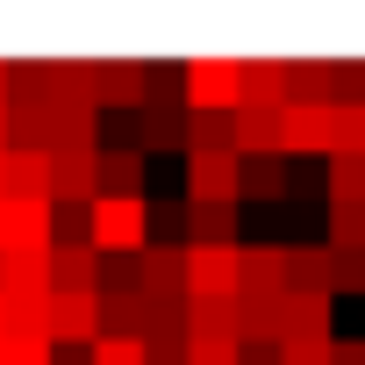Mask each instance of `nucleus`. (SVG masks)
Wrapping results in <instances>:
<instances>
[{
  "label": "nucleus",
  "mask_w": 365,
  "mask_h": 365,
  "mask_svg": "<svg viewBox=\"0 0 365 365\" xmlns=\"http://www.w3.org/2000/svg\"><path fill=\"white\" fill-rule=\"evenodd\" d=\"M86 244H93L101 265H108V258H136V251L150 244V201H108V194H93V208H86Z\"/></svg>",
  "instance_id": "obj_1"
},
{
  "label": "nucleus",
  "mask_w": 365,
  "mask_h": 365,
  "mask_svg": "<svg viewBox=\"0 0 365 365\" xmlns=\"http://www.w3.org/2000/svg\"><path fill=\"white\" fill-rule=\"evenodd\" d=\"M237 201H244V158L237 150L187 165V208H237Z\"/></svg>",
  "instance_id": "obj_2"
},
{
  "label": "nucleus",
  "mask_w": 365,
  "mask_h": 365,
  "mask_svg": "<svg viewBox=\"0 0 365 365\" xmlns=\"http://www.w3.org/2000/svg\"><path fill=\"white\" fill-rule=\"evenodd\" d=\"M187 115H237V58H187Z\"/></svg>",
  "instance_id": "obj_3"
},
{
  "label": "nucleus",
  "mask_w": 365,
  "mask_h": 365,
  "mask_svg": "<svg viewBox=\"0 0 365 365\" xmlns=\"http://www.w3.org/2000/svg\"><path fill=\"white\" fill-rule=\"evenodd\" d=\"M187 301H237V244H187Z\"/></svg>",
  "instance_id": "obj_4"
},
{
  "label": "nucleus",
  "mask_w": 365,
  "mask_h": 365,
  "mask_svg": "<svg viewBox=\"0 0 365 365\" xmlns=\"http://www.w3.org/2000/svg\"><path fill=\"white\" fill-rule=\"evenodd\" d=\"M51 222H58L51 201H15V194H0V251H51Z\"/></svg>",
  "instance_id": "obj_5"
},
{
  "label": "nucleus",
  "mask_w": 365,
  "mask_h": 365,
  "mask_svg": "<svg viewBox=\"0 0 365 365\" xmlns=\"http://www.w3.org/2000/svg\"><path fill=\"white\" fill-rule=\"evenodd\" d=\"M51 301V344L58 351H86L101 336V294H43Z\"/></svg>",
  "instance_id": "obj_6"
},
{
  "label": "nucleus",
  "mask_w": 365,
  "mask_h": 365,
  "mask_svg": "<svg viewBox=\"0 0 365 365\" xmlns=\"http://www.w3.org/2000/svg\"><path fill=\"white\" fill-rule=\"evenodd\" d=\"M51 294H101V258L86 237H51Z\"/></svg>",
  "instance_id": "obj_7"
},
{
  "label": "nucleus",
  "mask_w": 365,
  "mask_h": 365,
  "mask_svg": "<svg viewBox=\"0 0 365 365\" xmlns=\"http://www.w3.org/2000/svg\"><path fill=\"white\" fill-rule=\"evenodd\" d=\"M93 108L136 115V108H143V58H108V65H93Z\"/></svg>",
  "instance_id": "obj_8"
},
{
  "label": "nucleus",
  "mask_w": 365,
  "mask_h": 365,
  "mask_svg": "<svg viewBox=\"0 0 365 365\" xmlns=\"http://www.w3.org/2000/svg\"><path fill=\"white\" fill-rule=\"evenodd\" d=\"M93 158H101V150H93ZM93 158H65V150H51V187H43L51 208H93V194H101Z\"/></svg>",
  "instance_id": "obj_9"
},
{
  "label": "nucleus",
  "mask_w": 365,
  "mask_h": 365,
  "mask_svg": "<svg viewBox=\"0 0 365 365\" xmlns=\"http://www.w3.org/2000/svg\"><path fill=\"white\" fill-rule=\"evenodd\" d=\"M136 279H143V294H187V244L150 237L136 251Z\"/></svg>",
  "instance_id": "obj_10"
},
{
  "label": "nucleus",
  "mask_w": 365,
  "mask_h": 365,
  "mask_svg": "<svg viewBox=\"0 0 365 365\" xmlns=\"http://www.w3.org/2000/svg\"><path fill=\"white\" fill-rule=\"evenodd\" d=\"M237 108H287V58H237Z\"/></svg>",
  "instance_id": "obj_11"
},
{
  "label": "nucleus",
  "mask_w": 365,
  "mask_h": 365,
  "mask_svg": "<svg viewBox=\"0 0 365 365\" xmlns=\"http://www.w3.org/2000/svg\"><path fill=\"white\" fill-rule=\"evenodd\" d=\"M279 150L301 158V150H329V101L308 108V101H287L279 108Z\"/></svg>",
  "instance_id": "obj_12"
},
{
  "label": "nucleus",
  "mask_w": 365,
  "mask_h": 365,
  "mask_svg": "<svg viewBox=\"0 0 365 365\" xmlns=\"http://www.w3.org/2000/svg\"><path fill=\"white\" fill-rule=\"evenodd\" d=\"M93 179H101L108 201H143L150 158H143V150H101V158H93Z\"/></svg>",
  "instance_id": "obj_13"
},
{
  "label": "nucleus",
  "mask_w": 365,
  "mask_h": 365,
  "mask_svg": "<svg viewBox=\"0 0 365 365\" xmlns=\"http://www.w3.org/2000/svg\"><path fill=\"white\" fill-rule=\"evenodd\" d=\"M230 150L237 158H279V108H237L230 115Z\"/></svg>",
  "instance_id": "obj_14"
},
{
  "label": "nucleus",
  "mask_w": 365,
  "mask_h": 365,
  "mask_svg": "<svg viewBox=\"0 0 365 365\" xmlns=\"http://www.w3.org/2000/svg\"><path fill=\"white\" fill-rule=\"evenodd\" d=\"M43 187H51V150H8L0 158V194L43 201Z\"/></svg>",
  "instance_id": "obj_15"
},
{
  "label": "nucleus",
  "mask_w": 365,
  "mask_h": 365,
  "mask_svg": "<svg viewBox=\"0 0 365 365\" xmlns=\"http://www.w3.org/2000/svg\"><path fill=\"white\" fill-rule=\"evenodd\" d=\"M329 294H287L279 308V344H308V336H329Z\"/></svg>",
  "instance_id": "obj_16"
},
{
  "label": "nucleus",
  "mask_w": 365,
  "mask_h": 365,
  "mask_svg": "<svg viewBox=\"0 0 365 365\" xmlns=\"http://www.w3.org/2000/svg\"><path fill=\"white\" fill-rule=\"evenodd\" d=\"M187 143V108H136V150L158 158V150H179Z\"/></svg>",
  "instance_id": "obj_17"
},
{
  "label": "nucleus",
  "mask_w": 365,
  "mask_h": 365,
  "mask_svg": "<svg viewBox=\"0 0 365 365\" xmlns=\"http://www.w3.org/2000/svg\"><path fill=\"white\" fill-rule=\"evenodd\" d=\"M0 336H43L51 344V301L43 294H0Z\"/></svg>",
  "instance_id": "obj_18"
},
{
  "label": "nucleus",
  "mask_w": 365,
  "mask_h": 365,
  "mask_svg": "<svg viewBox=\"0 0 365 365\" xmlns=\"http://www.w3.org/2000/svg\"><path fill=\"white\" fill-rule=\"evenodd\" d=\"M0 294H51V251H0Z\"/></svg>",
  "instance_id": "obj_19"
},
{
  "label": "nucleus",
  "mask_w": 365,
  "mask_h": 365,
  "mask_svg": "<svg viewBox=\"0 0 365 365\" xmlns=\"http://www.w3.org/2000/svg\"><path fill=\"white\" fill-rule=\"evenodd\" d=\"M287 294H329V251L322 244H287Z\"/></svg>",
  "instance_id": "obj_20"
},
{
  "label": "nucleus",
  "mask_w": 365,
  "mask_h": 365,
  "mask_svg": "<svg viewBox=\"0 0 365 365\" xmlns=\"http://www.w3.org/2000/svg\"><path fill=\"white\" fill-rule=\"evenodd\" d=\"M244 194L287 201V194H294V158H287V150H279V158H244Z\"/></svg>",
  "instance_id": "obj_21"
},
{
  "label": "nucleus",
  "mask_w": 365,
  "mask_h": 365,
  "mask_svg": "<svg viewBox=\"0 0 365 365\" xmlns=\"http://www.w3.org/2000/svg\"><path fill=\"white\" fill-rule=\"evenodd\" d=\"M329 208H365V150H329Z\"/></svg>",
  "instance_id": "obj_22"
},
{
  "label": "nucleus",
  "mask_w": 365,
  "mask_h": 365,
  "mask_svg": "<svg viewBox=\"0 0 365 365\" xmlns=\"http://www.w3.org/2000/svg\"><path fill=\"white\" fill-rule=\"evenodd\" d=\"M43 72H51V101L58 108H93V65L86 58H58Z\"/></svg>",
  "instance_id": "obj_23"
},
{
  "label": "nucleus",
  "mask_w": 365,
  "mask_h": 365,
  "mask_svg": "<svg viewBox=\"0 0 365 365\" xmlns=\"http://www.w3.org/2000/svg\"><path fill=\"white\" fill-rule=\"evenodd\" d=\"M187 244H244L237 208H187Z\"/></svg>",
  "instance_id": "obj_24"
},
{
  "label": "nucleus",
  "mask_w": 365,
  "mask_h": 365,
  "mask_svg": "<svg viewBox=\"0 0 365 365\" xmlns=\"http://www.w3.org/2000/svg\"><path fill=\"white\" fill-rule=\"evenodd\" d=\"M201 336H237V301H187V344Z\"/></svg>",
  "instance_id": "obj_25"
},
{
  "label": "nucleus",
  "mask_w": 365,
  "mask_h": 365,
  "mask_svg": "<svg viewBox=\"0 0 365 365\" xmlns=\"http://www.w3.org/2000/svg\"><path fill=\"white\" fill-rule=\"evenodd\" d=\"M287 101L322 108V101H329V65H322V58H294V65H287Z\"/></svg>",
  "instance_id": "obj_26"
},
{
  "label": "nucleus",
  "mask_w": 365,
  "mask_h": 365,
  "mask_svg": "<svg viewBox=\"0 0 365 365\" xmlns=\"http://www.w3.org/2000/svg\"><path fill=\"white\" fill-rule=\"evenodd\" d=\"M187 101V65H143V108H179Z\"/></svg>",
  "instance_id": "obj_27"
},
{
  "label": "nucleus",
  "mask_w": 365,
  "mask_h": 365,
  "mask_svg": "<svg viewBox=\"0 0 365 365\" xmlns=\"http://www.w3.org/2000/svg\"><path fill=\"white\" fill-rule=\"evenodd\" d=\"M187 150H194V158L230 150V115H187Z\"/></svg>",
  "instance_id": "obj_28"
},
{
  "label": "nucleus",
  "mask_w": 365,
  "mask_h": 365,
  "mask_svg": "<svg viewBox=\"0 0 365 365\" xmlns=\"http://www.w3.org/2000/svg\"><path fill=\"white\" fill-rule=\"evenodd\" d=\"M329 101H336V108H365V58L329 65Z\"/></svg>",
  "instance_id": "obj_29"
},
{
  "label": "nucleus",
  "mask_w": 365,
  "mask_h": 365,
  "mask_svg": "<svg viewBox=\"0 0 365 365\" xmlns=\"http://www.w3.org/2000/svg\"><path fill=\"white\" fill-rule=\"evenodd\" d=\"M329 150H365V108H336L329 101Z\"/></svg>",
  "instance_id": "obj_30"
},
{
  "label": "nucleus",
  "mask_w": 365,
  "mask_h": 365,
  "mask_svg": "<svg viewBox=\"0 0 365 365\" xmlns=\"http://www.w3.org/2000/svg\"><path fill=\"white\" fill-rule=\"evenodd\" d=\"M336 294H365V251H329V301Z\"/></svg>",
  "instance_id": "obj_31"
},
{
  "label": "nucleus",
  "mask_w": 365,
  "mask_h": 365,
  "mask_svg": "<svg viewBox=\"0 0 365 365\" xmlns=\"http://www.w3.org/2000/svg\"><path fill=\"white\" fill-rule=\"evenodd\" d=\"M86 365H143V336H93Z\"/></svg>",
  "instance_id": "obj_32"
},
{
  "label": "nucleus",
  "mask_w": 365,
  "mask_h": 365,
  "mask_svg": "<svg viewBox=\"0 0 365 365\" xmlns=\"http://www.w3.org/2000/svg\"><path fill=\"white\" fill-rule=\"evenodd\" d=\"M237 358H244L237 336H201V344H187V365H237Z\"/></svg>",
  "instance_id": "obj_33"
},
{
  "label": "nucleus",
  "mask_w": 365,
  "mask_h": 365,
  "mask_svg": "<svg viewBox=\"0 0 365 365\" xmlns=\"http://www.w3.org/2000/svg\"><path fill=\"white\" fill-rule=\"evenodd\" d=\"M0 365H51L43 336H0Z\"/></svg>",
  "instance_id": "obj_34"
},
{
  "label": "nucleus",
  "mask_w": 365,
  "mask_h": 365,
  "mask_svg": "<svg viewBox=\"0 0 365 365\" xmlns=\"http://www.w3.org/2000/svg\"><path fill=\"white\" fill-rule=\"evenodd\" d=\"M279 365H329V336H308V344H279Z\"/></svg>",
  "instance_id": "obj_35"
},
{
  "label": "nucleus",
  "mask_w": 365,
  "mask_h": 365,
  "mask_svg": "<svg viewBox=\"0 0 365 365\" xmlns=\"http://www.w3.org/2000/svg\"><path fill=\"white\" fill-rule=\"evenodd\" d=\"M143 365H187V336H150L143 344Z\"/></svg>",
  "instance_id": "obj_36"
},
{
  "label": "nucleus",
  "mask_w": 365,
  "mask_h": 365,
  "mask_svg": "<svg viewBox=\"0 0 365 365\" xmlns=\"http://www.w3.org/2000/svg\"><path fill=\"white\" fill-rule=\"evenodd\" d=\"M329 365H365V336H329Z\"/></svg>",
  "instance_id": "obj_37"
},
{
  "label": "nucleus",
  "mask_w": 365,
  "mask_h": 365,
  "mask_svg": "<svg viewBox=\"0 0 365 365\" xmlns=\"http://www.w3.org/2000/svg\"><path fill=\"white\" fill-rule=\"evenodd\" d=\"M237 365H279V344H244V358Z\"/></svg>",
  "instance_id": "obj_38"
},
{
  "label": "nucleus",
  "mask_w": 365,
  "mask_h": 365,
  "mask_svg": "<svg viewBox=\"0 0 365 365\" xmlns=\"http://www.w3.org/2000/svg\"><path fill=\"white\" fill-rule=\"evenodd\" d=\"M150 230H187V208H150Z\"/></svg>",
  "instance_id": "obj_39"
},
{
  "label": "nucleus",
  "mask_w": 365,
  "mask_h": 365,
  "mask_svg": "<svg viewBox=\"0 0 365 365\" xmlns=\"http://www.w3.org/2000/svg\"><path fill=\"white\" fill-rule=\"evenodd\" d=\"M0 108H8V58H0Z\"/></svg>",
  "instance_id": "obj_40"
}]
</instances>
